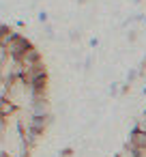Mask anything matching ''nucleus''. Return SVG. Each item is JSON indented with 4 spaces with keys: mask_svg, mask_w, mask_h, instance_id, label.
I'll return each instance as SVG.
<instances>
[{
    "mask_svg": "<svg viewBox=\"0 0 146 157\" xmlns=\"http://www.w3.org/2000/svg\"><path fill=\"white\" fill-rule=\"evenodd\" d=\"M127 146L129 148H133L140 157L146 153V133H142L140 129H131V133H129V142H127Z\"/></svg>",
    "mask_w": 146,
    "mask_h": 157,
    "instance_id": "obj_2",
    "label": "nucleus"
},
{
    "mask_svg": "<svg viewBox=\"0 0 146 157\" xmlns=\"http://www.w3.org/2000/svg\"><path fill=\"white\" fill-rule=\"evenodd\" d=\"M0 157H9V155H7V153H0Z\"/></svg>",
    "mask_w": 146,
    "mask_h": 157,
    "instance_id": "obj_6",
    "label": "nucleus"
},
{
    "mask_svg": "<svg viewBox=\"0 0 146 157\" xmlns=\"http://www.w3.org/2000/svg\"><path fill=\"white\" fill-rule=\"evenodd\" d=\"M0 48H5V50L9 52V56H11V58H22V56L32 48V43H30L26 37H22V35H17V33H15V35H13V39H11L7 45H0Z\"/></svg>",
    "mask_w": 146,
    "mask_h": 157,
    "instance_id": "obj_1",
    "label": "nucleus"
},
{
    "mask_svg": "<svg viewBox=\"0 0 146 157\" xmlns=\"http://www.w3.org/2000/svg\"><path fill=\"white\" fill-rule=\"evenodd\" d=\"M135 129H140L142 133H146V112L144 114H140L137 118H135V125H133Z\"/></svg>",
    "mask_w": 146,
    "mask_h": 157,
    "instance_id": "obj_4",
    "label": "nucleus"
},
{
    "mask_svg": "<svg viewBox=\"0 0 146 157\" xmlns=\"http://www.w3.org/2000/svg\"><path fill=\"white\" fill-rule=\"evenodd\" d=\"M135 2H140V0H135Z\"/></svg>",
    "mask_w": 146,
    "mask_h": 157,
    "instance_id": "obj_7",
    "label": "nucleus"
},
{
    "mask_svg": "<svg viewBox=\"0 0 146 157\" xmlns=\"http://www.w3.org/2000/svg\"><path fill=\"white\" fill-rule=\"evenodd\" d=\"M17 112V105L11 101V99H0V114L2 116H11V114H15Z\"/></svg>",
    "mask_w": 146,
    "mask_h": 157,
    "instance_id": "obj_3",
    "label": "nucleus"
},
{
    "mask_svg": "<svg viewBox=\"0 0 146 157\" xmlns=\"http://www.w3.org/2000/svg\"><path fill=\"white\" fill-rule=\"evenodd\" d=\"M116 157H140V155H137V153H135L133 148H129V146H125L122 151H118V155H116Z\"/></svg>",
    "mask_w": 146,
    "mask_h": 157,
    "instance_id": "obj_5",
    "label": "nucleus"
}]
</instances>
